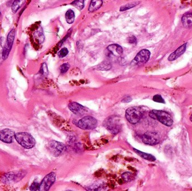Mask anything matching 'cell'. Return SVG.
<instances>
[{"instance_id":"cell-23","label":"cell","mask_w":192,"mask_h":191,"mask_svg":"<svg viewBox=\"0 0 192 191\" xmlns=\"http://www.w3.org/2000/svg\"><path fill=\"white\" fill-rule=\"evenodd\" d=\"M122 178L126 182H131L133 180H134V174L130 173V172H125L122 174Z\"/></svg>"},{"instance_id":"cell-4","label":"cell","mask_w":192,"mask_h":191,"mask_svg":"<svg viewBox=\"0 0 192 191\" xmlns=\"http://www.w3.org/2000/svg\"><path fill=\"white\" fill-rule=\"evenodd\" d=\"M125 117L129 123L136 124L142 118V110L138 107L129 108L126 111Z\"/></svg>"},{"instance_id":"cell-7","label":"cell","mask_w":192,"mask_h":191,"mask_svg":"<svg viewBox=\"0 0 192 191\" xmlns=\"http://www.w3.org/2000/svg\"><path fill=\"white\" fill-rule=\"evenodd\" d=\"M26 174V171H24L9 172L3 176L2 180L3 183H5L6 184L18 182L25 176Z\"/></svg>"},{"instance_id":"cell-29","label":"cell","mask_w":192,"mask_h":191,"mask_svg":"<svg viewBox=\"0 0 192 191\" xmlns=\"http://www.w3.org/2000/svg\"><path fill=\"white\" fill-rule=\"evenodd\" d=\"M40 184L38 182H33L30 186V190L32 191H39Z\"/></svg>"},{"instance_id":"cell-22","label":"cell","mask_w":192,"mask_h":191,"mask_svg":"<svg viewBox=\"0 0 192 191\" xmlns=\"http://www.w3.org/2000/svg\"><path fill=\"white\" fill-rule=\"evenodd\" d=\"M139 3V2H138V1L127 3V4H126L125 5L121 6L120 7V11H126V10H129V9H131V8H133L134 7L137 6Z\"/></svg>"},{"instance_id":"cell-17","label":"cell","mask_w":192,"mask_h":191,"mask_svg":"<svg viewBox=\"0 0 192 191\" xmlns=\"http://www.w3.org/2000/svg\"><path fill=\"white\" fill-rule=\"evenodd\" d=\"M103 1L102 0H91L89 7V11L93 12L98 10L102 6Z\"/></svg>"},{"instance_id":"cell-34","label":"cell","mask_w":192,"mask_h":191,"mask_svg":"<svg viewBox=\"0 0 192 191\" xmlns=\"http://www.w3.org/2000/svg\"><path fill=\"white\" fill-rule=\"evenodd\" d=\"M1 13L0 12V17H1Z\"/></svg>"},{"instance_id":"cell-13","label":"cell","mask_w":192,"mask_h":191,"mask_svg":"<svg viewBox=\"0 0 192 191\" xmlns=\"http://www.w3.org/2000/svg\"><path fill=\"white\" fill-rule=\"evenodd\" d=\"M15 134L14 131L10 129H3L0 131V140L6 144H11L13 141Z\"/></svg>"},{"instance_id":"cell-31","label":"cell","mask_w":192,"mask_h":191,"mask_svg":"<svg viewBox=\"0 0 192 191\" xmlns=\"http://www.w3.org/2000/svg\"><path fill=\"white\" fill-rule=\"evenodd\" d=\"M3 41H4V39L3 37H1L0 38V58L1 57H2V51L3 49Z\"/></svg>"},{"instance_id":"cell-2","label":"cell","mask_w":192,"mask_h":191,"mask_svg":"<svg viewBox=\"0 0 192 191\" xmlns=\"http://www.w3.org/2000/svg\"><path fill=\"white\" fill-rule=\"evenodd\" d=\"M149 115L152 119L157 120L167 127L171 126L173 124V120L170 114L162 110H153L151 111Z\"/></svg>"},{"instance_id":"cell-18","label":"cell","mask_w":192,"mask_h":191,"mask_svg":"<svg viewBox=\"0 0 192 191\" xmlns=\"http://www.w3.org/2000/svg\"><path fill=\"white\" fill-rule=\"evenodd\" d=\"M133 150L139 156L142 157V158L144 159L147 160L151 161V162H154V161L156 160V158L154 156H153L151 154L146 153H143L142 151H140L137 150L135 149H134Z\"/></svg>"},{"instance_id":"cell-14","label":"cell","mask_w":192,"mask_h":191,"mask_svg":"<svg viewBox=\"0 0 192 191\" xmlns=\"http://www.w3.org/2000/svg\"><path fill=\"white\" fill-rule=\"evenodd\" d=\"M69 108L74 114L78 116H82L85 113L86 109L81 104L76 102H72L69 104Z\"/></svg>"},{"instance_id":"cell-9","label":"cell","mask_w":192,"mask_h":191,"mask_svg":"<svg viewBox=\"0 0 192 191\" xmlns=\"http://www.w3.org/2000/svg\"><path fill=\"white\" fill-rule=\"evenodd\" d=\"M48 148L50 153L55 157L61 155L66 150V148L64 144L54 140H52L48 143Z\"/></svg>"},{"instance_id":"cell-8","label":"cell","mask_w":192,"mask_h":191,"mask_svg":"<svg viewBox=\"0 0 192 191\" xmlns=\"http://www.w3.org/2000/svg\"><path fill=\"white\" fill-rule=\"evenodd\" d=\"M123 53L122 47L118 44H111L106 48V55L112 60H118Z\"/></svg>"},{"instance_id":"cell-27","label":"cell","mask_w":192,"mask_h":191,"mask_svg":"<svg viewBox=\"0 0 192 191\" xmlns=\"http://www.w3.org/2000/svg\"><path fill=\"white\" fill-rule=\"evenodd\" d=\"M153 100L155 101V102L159 103H163V104L165 103V100L163 99V98L160 95H155L153 97Z\"/></svg>"},{"instance_id":"cell-10","label":"cell","mask_w":192,"mask_h":191,"mask_svg":"<svg viewBox=\"0 0 192 191\" xmlns=\"http://www.w3.org/2000/svg\"><path fill=\"white\" fill-rule=\"evenodd\" d=\"M55 181L56 174L54 172H51L47 174L40 183L39 191H48Z\"/></svg>"},{"instance_id":"cell-12","label":"cell","mask_w":192,"mask_h":191,"mask_svg":"<svg viewBox=\"0 0 192 191\" xmlns=\"http://www.w3.org/2000/svg\"><path fill=\"white\" fill-rule=\"evenodd\" d=\"M143 142L147 145H155L160 142L159 136L156 133L147 132L142 136Z\"/></svg>"},{"instance_id":"cell-21","label":"cell","mask_w":192,"mask_h":191,"mask_svg":"<svg viewBox=\"0 0 192 191\" xmlns=\"http://www.w3.org/2000/svg\"><path fill=\"white\" fill-rule=\"evenodd\" d=\"M71 5L79 10H82L85 7V0H75L71 3Z\"/></svg>"},{"instance_id":"cell-26","label":"cell","mask_w":192,"mask_h":191,"mask_svg":"<svg viewBox=\"0 0 192 191\" xmlns=\"http://www.w3.org/2000/svg\"><path fill=\"white\" fill-rule=\"evenodd\" d=\"M69 53V51L66 48H63L58 52V56L59 58H64L65 56L67 55Z\"/></svg>"},{"instance_id":"cell-30","label":"cell","mask_w":192,"mask_h":191,"mask_svg":"<svg viewBox=\"0 0 192 191\" xmlns=\"http://www.w3.org/2000/svg\"><path fill=\"white\" fill-rule=\"evenodd\" d=\"M128 41L129 43L132 44H134V45H135L137 43V38L135 36H131V37H129Z\"/></svg>"},{"instance_id":"cell-11","label":"cell","mask_w":192,"mask_h":191,"mask_svg":"<svg viewBox=\"0 0 192 191\" xmlns=\"http://www.w3.org/2000/svg\"><path fill=\"white\" fill-rule=\"evenodd\" d=\"M151 52L148 49H142L135 57L131 64L140 65L146 64L150 58Z\"/></svg>"},{"instance_id":"cell-5","label":"cell","mask_w":192,"mask_h":191,"mask_svg":"<svg viewBox=\"0 0 192 191\" xmlns=\"http://www.w3.org/2000/svg\"><path fill=\"white\" fill-rule=\"evenodd\" d=\"M15 34L16 32L14 29H12L9 32L7 38H6V43L3 47L2 54V58L3 60H6V59L9 57V55L11 51L13 43L15 38Z\"/></svg>"},{"instance_id":"cell-15","label":"cell","mask_w":192,"mask_h":191,"mask_svg":"<svg viewBox=\"0 0 192 191\" xmlns=\"http://www.w3.org/2000/svg\"><path fill=\"white\" fill-rule=\"evenodd\" d=\"M186 45L187 43H184L183 45H181L180 47H179L178 49L175 50L174 52H172L170 55L168 57V60L169 61H173L176 60L177 58L180 57L185 52L186 48Z\"/></svg>"},{"instance_id":"cell-3","label":"cell","mask_w":192,"mask_h":191,"mask_svg":"<svg viewBox=\"0 0 192 191\" xmlns=\"http://www.w3.org/2000/svg\"><path fill=\"white\" fill-rule=\"evenodd\" d=\"M103 125L111 133L116 135L121 130V124L119 118L117 116H110L103 122Z\"/></svg>"},{"instance_id":"cell-24","label":"cell","mask_w":192,"mask_h":191,"mask_svg":"<svg viewBox=\"0 0 192 191\" xmlns=\"http://www.w3.org/2000/svg\"><path fill=\"white\" fill-rule=\"evenodd\" d=\"M111 67L110 63L108 62H103L97 66V69L99 70H108Z\"/></svg>"},{"instance_id":"cell-20","label":"cell","mask_w":192,"mask_h":191,"mask_svg":"<svg viewBox=\"0 0 192 191\" xmlns=\"http://www.w3.org/2000/svg\"><path fill=\"white\" fill-rule=\"evenodd\" d=\"M65 19L67 23H73L75 20V12L72 10H68L65 14Z\"/></svg>"},{"instance_id":"cell-33","label":"cell","mask_w":192,"mask_h":191,"mask_svg":"<svg viewBox=\"0 0 192 191\" xmlns=\"http://www.w3.org/2000/svg\"><path fill=\"white\" fill-rule=\"evenodd\" d=\"M190 120L192 122V116H190Z\"/></svg>"},{"instance_id":"cell-32","label":"cell","mask_w":192,"mask_h":191,"mask_svg":"<svg viewBox=\"0 0 192 191\" xmlns=\"http://www.w3.org/2000/svg\"><path fill=\"white\" fill-rule=\"evenodd\" d=\"M132 100V98H131L130 96H126L124 98L122 99L121 101L123 103H129Z\"/></svg>"},{"instance_id":"cell-28","label":"cell","mask_w":192,"mask_h":191,"mask_svg":"<svg viewBox=\"0 0 192 191\" xmlns=\"http://www.w3.org/2000/svg\"><path fill=\"white\" fill-rule=\"evenodd\" d=\"M39 72L43 75H47L48 74V69H47V66L46 63L42 64Z\"/></svg>"},{"instance_id":"cell-6","label":"cell","mask_w":192,"mask_h":191,"mask_svg":"<svg viewBox=\"0 0 192 191\" xmlns=\"http://www.w3.org/2000/svg\"><path fill=\"white\" fill-rule=\"evenodd\" d=\"M97 124V121L95 118L88 116L80 119L78 122L77 126L83 130H92L96 128Z\"/></svg>"},{"instance_id":"cell-1","label":"cell","mask_w":192,"mask_h":191,"mask_svg":"<svg viewBox=\"0 0 192 191\" xmlns=\"http://www.w3.org/2000/svg\"><path fill=\"white\" fill-rule=\"evenodd\" d=\"M14 137L19 145L26 149H32L36 144L34 138L27 132H21L15 133Z\"/></svg>"},{"instance_id":"cell-19","label":"cell","mask_w":192,"mask_h":191,"mask_svg":"<svg viewBox=\"0 0 192 191\" xmlns=\"http://www.w3.org/2000/svg\"><path fill=\"white\" fill-rule=\"evenodd\" d=\"M26 0H15L12 4V12L15 14L25 2Z\"/></svg>"},{"instance_id":"cell-16","label":"cell","mask_w":192,"mask_h":191,"mask_svg":"<svg viewBox=\"0 0 192 191\" xmlns=\"http://www.w3.org/2000/svg\"><path fill=\"white\" fill-rule=\"evenodd\" d=\"M181 23L184 27L189 28L192 26V13L187 12L181 18Z\"/></svg>"},{"instance_id":"cell-25","label":"cell","mask_w":192,"mask_h":191,"mask_svg":"<svg viewBox=\"0 0 192 191\" xmlns=\"http://www.w3.org/2000/svg\"><path fill=\"white\" fill-rule=\"evenodd\" d=\"M69 68H70V64L68 63H65L60 67V70L61 73H65L67 72Z\"/></svg>"}]
</instances>
